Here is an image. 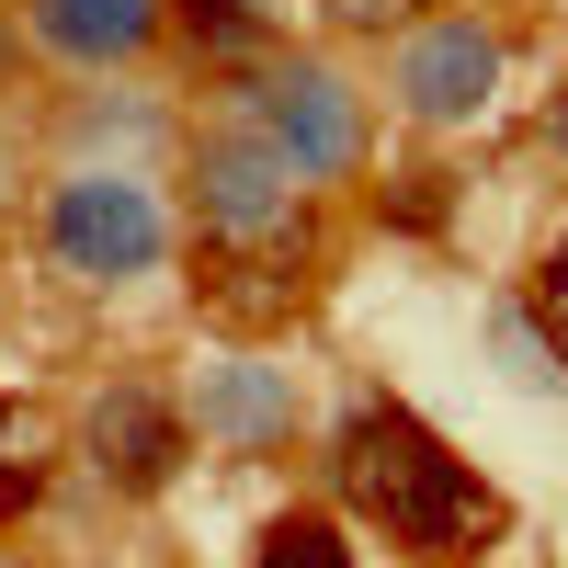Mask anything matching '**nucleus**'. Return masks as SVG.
I'll return each instance as SVG.
<instances>
[{"label": "nucleus", "instance_id": "obj_1", "mask_svg": "<svg viewBox=\"0 0 568 568\" xmlns=\"http://www.w3.org/2000/svg\"><path fill=\"white\" fill-rule=\"evenodd\" d=\"M329 478L387 546H409L420 568H466L500 535V489L466 466L409 398H353L342 433H329Z\"/></svg>", "mask_w": 568, "mask_h": 568}, {"label": "nucleus", "instance_id": "obj_11", "mask_svg": "<svg viewBox=\"0 0 568 568\" xmlns=\"http://www.w3.org/2000/svg\"><path fill=\"white\" fill-rule=\"evenodd\" d=\"M489 342H500V364H511V387H568V353H557V342H546V329L511 307V296L489 307Z\"/></svg>", "mask_w": 568, "mask_h": 568}, {"label": "nucleus", "instance_id": "obj_7", "mask_svg": "<svg viewBox=\"0 0 568 568\" xmlns=\"http://www.w3.org/2000/svg\"><path fill=\"white\" fill-rule=\"evenodd\" d=\"M194 433L227 455H284L296 444V375L262 364V353H216L194 375Z\"/></svg>", "mask_w": 568, "mask_h": 568}, {"label": "nucleus", "instance_id": "obj_15", "mask_svg": "<svg viewBox=\"0 0 568 568\" xmlns=\"http://www.w3.org/2000/svg\"><path fill=\"white\" fill-rule=\"evenodd\" d=\"M34 489H45L34 466H0V511H34Z\"/></svg>", "mask_w": 568, "mask_h": 568}, {"label": "nucleus", "instance_id": "obj_8", "mask_svg": "<svg viewBox=\"0 0 568 568\" xmlns=\"http://www.w3.org/2000/svg\"><path fill=\"white\" fill-rule=\"evenodd\" d=\"M23 23H34L45 58H69V69H125L136 45L171 23V0H23Z\"/></svg>", "mask_w": 568, "mask_h": 568}, {"label": "nucleus", "instance_id": "obj_4", "mask_svg": "<svg viewBox=\"0 0 568 568\" xmlns=\"http://www.w3.org/2000/svg\"><path fill=\"white\" fill-rule=\"evenodd\" d=\"M45 251H58L69 284H136V273H160V251H171L160 182L136 171V160H91V171H69L58 194H45Z\"/></svg>", "mask_w": 568, "mask_h": 568}, {"label": "nucleus", "instance_id": "obj_13", "mask_svg": "<svg viewBox=\"0 0 568 568\" xmlns=\"http://www.w3.org/2000/svg\"><path fill=\"white\" fill-rule=\"evenodd\" d=\"M318 12H329V23H364V34H387V23L409 12V0H318Z\"/></svg>", "mask_w": 568, "mask_h": 568}, {"label": "nucleus", "instance_id": "obj_5", "mask_svg": "<svg viewBox=\"0 0 568 568\" xmlns=\"http://www.w3.org/2000/svg\"><path fill=\"white\" fill-rule=\"evenodd\" d=\"M387 103H398L409 125H433V136L478 125V114L500 103V23H478V12H433V23H409L398 58H387Z\"/></svg>", "mask_w": 568, "mask_h": 568}, {"label": "nucleus", "instance_id": "obj_2", "mask_svg": "<svg viewBox=\"0 0 568 568\" xmlns=\"http://www.w3.org/2000/svg\"><path fill=\"white\" fill-rule=\"evenodd\" d=\"M194 227H205V262L240 284L251 307H284L307 284V262H318V194L240 114L194 136Z\"/></svg>", "mask_w": 568, "mask_h": 568}, {"label": "nucleus", "instance_id": "obj_9", "mask_svg": "<svg viewBox=\"0 0 568 568\" xmlns=\"http://www.w3.org/2000/svg\"><path fill=\"white\" fill-rule=\"evenodd\" d=\"M171 12H182V34H194L216 69L273 58V0H171Z\"/></svg>", "mask_w": 568, "mask_h": 568}, {"label": "nucleus", "instance_id": "obj_17", "mask_svg": "<svg viewBox=\"0 0 568 568\" xmlns=\"http://www.w3.org/2000/svg\"><path fill=\"white\" fill-rule=\"evenodd\" d=\"M0 455H12V398H0Z\"/></svg>", "mask_w": 568, "mask_h": 568}, {"label": "nucleus", "instance_id": "obj_14", "mask_svg": "<svg viewBox=\"0 0 568 568\" xmlns=\"http://www.w3.org/2000/svg\"><path fill=\"white\" fill-rule=\"evenodd\" d=\"M546 307H557V329H568V227H557V251H546Z\"/></svg>", "mask_w": 568, "mask_h": 568}, {"label": "nucleus", "instance_id": "obj_3", "mask_svg": "<svg viewBox=\"0 0 568 568\" xmlns=\"http://www.w3.org/2000/svg\"><path fill=\"white\" fill-rule=\"evenodd\" d=\"M227 114H240L262 149L307 182V194L364 171V91L329 69V58H284V45H273V58H251L240 91H227Z\"/></svg>", "mask_w": 568, "mask_h": 568}, {"label": "nucleus", "instance_id": "obj_6", "mask_svg": "<svg viewBox=\"0 0 568 568\" xmlns=\"http://www.w3.org/2000/svg\"><path fill=\"white\" fill-rule=\"evenodd\" d=\"M80 455H91L103 489L149 500V489L182 478V455H194V409L171 387H149V375H114V387H91V409H80Z\"/></svg>", "mask_w": 568, "mask_h": 568}, {"label": "nucleus", "instance_id": "obj_16", "mask_svg": "<svg viewBox=\"0 0 568 568\" xmlns=\"http://www.w3.org/2000/svg\"><path fill=\"white\" fill-rule=\"evenodd\" d=\"M546 149L568 160V91H557V103H546Z\"/></svg>", "mask_w": 568, "mask_h": 568}, {"label": "nucleus", "instance_id": "obj_12", "mask_svg": "<svg viewBox=\"0 0 568 568\" xmlns=\"http://www.w3.org/2000/svg\"><path fill=\"white\" fill-rule=\"evenodd\" d=\"M444 171H398V194H375V216H387V227H444Z\"/></svg>", "mask_w": 568, "mask_h": 568}, {"label": "nucleus", "instance_id": "obj_10", "mask_svg": "<svg viewBox=\"0 0 568 568\" xmlns=\"http://www.w3.org/2000/svg\"><path fill=\"white\" fill-rule=\"evenodd\" d=\"M251 568H353V535L329 524V511H273L262 546H251Z\"/></svg>", "mask_w": 568, "mask_h": 568}]
</instances>
